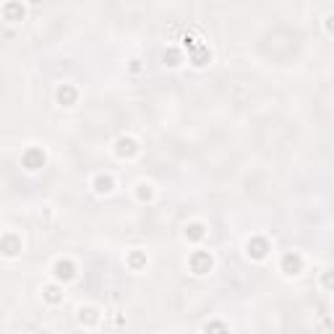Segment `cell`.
<instances>
[{
  "mask_svg": "<svg viewBox=\"0 0 334 334\" xmlns=\"http://www.w3.org/2000/svg\"><path fill=\"white\" fill-rule=\"evenodd\" d=\"M188 264H191V272H194V274L212 272V256H209L206 250H196V253L188 258Z\"/></svg>",
  "mask_w": 334,
  "mask_h": 334,
  "instance_id": "6da1fadb",
  "label": "cell"
},
{
  "mask_svg": "<svg viewBox=\"0 0 334 334\" xmlns=\"http://www.w3.org/2000/svg\"><path fill=\"white\" fill-rule=\"evenodd\" d=\"M246 250H248V256L250 258H256V261H261V258L269 253V243H266L264 238H250L248 243H246Z\"/></svg>",
  "mask_w": 334,
  "mask_h": 334,
  "instance_id": "7a4b0ae2",
  "label": "cell"
},
{
  "mask_svg": "<svg viewBox=\"0 0 334 334\" xmlns=\"http://www.w3.org/2000/svg\"><path fill=\"white\" fill-rule=\"evenodd\" d=\"M19 250H21V240L16 238V235H3V238H0V253L16 256Z\"/></svg>",
  "mask_w": 334,
  "mask_h": 334,
  "instance_id": "3957f363",
  "label": "cell"
},
{
  "mask_svg": "<svg viewBox=\"0 0 334 334\" xmlns=\"http://www.w3.org/2000/svg\"><path fill=\"white\" fill-rule=\"evenodd\" d=\"M42 165H45V154H42V149H29V152L24 154V167H27V170H39Z\"/></svg>",
  "mask_w": 334,
  "mask_h": 334,
  "instance_id": "277c9868",
  "label": "cell"
},
{
  "mask_svg": "<svg viewBox=\"0 0 334 334\" xmlns=\"http://www.w3.org/2000/svg\"><path fill=\"white\" fill-rule=\"evenodd\" d=\"M57 102H60L63 107H71L73 102H76V89H73L71 84H63V86L57 89Z\"/></svg>",
  "mask_w": 334,
  "mask_h": 334,
  "instance_id": "5b68a950",
  "label": "cell"
},
{
  "mask_svg": "<svg viewBox=\"0 0 334 334\" xmlns=\"http://www.w3.org/2000/svg\"><path fill=\"white\" fill-rule=\"evenodd\" d=\"M282 269H285V274H298L300 269H303V261H300L298 253H287L285 258H282Z\"/></svg>",
  "mask_w": 334,
  "mask_h": 334,
  "instance_id": "8992f818",
  "label": "cell"
},
{
  "mask_svg": "<svg viewBox=\"0 0 334 334\" xmlns=\"http://www.w3.org/2000/svg\"><path fill=\"white\" fill-rule=\"evenodd\" d=\"M55 277L63 279V282H68V279L76 277V269H73L71 261H57V264H55Z\"/></svg>",
  "mask_w": 334,
  "mask_h": 334,
  "instance_id": "52a82bcc",
  "label": "cell"
},
{
  "mask_svg": "<svg viewBox=\"0 0 334 334\" xmlns=\"http://www.w3.org/2000/svg\"><path fill=\"white\" fill-rule=\"evenodd\" d=\"M115 152H118V157H133L139 152V146L133 139H118V149Z\"/></svg>",
  "mask_w": 334,
  "mask_h": 334,
  "instance_id": "ba28073f",
  "label": "cell"
},
{
  "mask_svg": "<svg viewBox=\"0 0 334 334\" xmlns=\"http://www.w3.org/2000/svg\"><path fill=\"white\" fill-rule=\"evenodd\" d=\"M45 300H47V303H60V300H63V290L55 287V285H47L45 287Z\"/></svg>",
  "mask_w": 334,
  "mask_h": 334,
  "instance_id": "9c48e42d",
  "label": "cell"
},
{
  "mask_svg": "<svg viewBox=\"0 0 334 334\" xmlns=\"http://www.w3.org/2000/svg\"><path fill=\"white\" fill-rule=\"evenodd\" d=\"M3 13H5L8 21H13V19H21V16H24V8H21L19 3H8V5L3 8Z\"/></svg>",
  "mask_w": 334,
  "mask_h": 334,
  "instance_id": "30bf717a",
  "label": "cell"
},
{
  "mask_svg": "<svg viewBox=\"0 0 334 334\" xmlns=\"http://www.w3.org/2000/svg\"><path fill=\"white\" fill-rule=\"evenodd\" d=\"M94 186H97L99 194H110V191H112V178H107V175H99V178L94 180Z\"/></svg>",
  "mask_w": 334,
  "mask_h": 334,
  "instance_id": "8fae6325",
  "label": "cell"
},
{
  "mask_svg": "<svg viewBox=\"0 0 334 334\" xmlns=\"http://www.w3.org/2000/svg\"><path fill=\"white\" fill-rule=\"evenodd\" d=\"M186 238L188 240H201L204 238V227H201V224H188V227H186Z\"/></svg>",
  "mask_w": 334,
  "mask_h": 334,
  "instance_id": "7c38bea8",
  "label": "cell"
},
{
  "mask_svg": "<svg viewBox=\"0 0 334 334\" xmlns=\"http://www.w3.org/2000/svg\"><path fill=\"white\" fill-rule=\"evenodd\" d=\"M79 321L84 324V321H86V324H94L97 321V311H94V308H81V311H79Z\"/></svg>",
  "mask_w": 334,
  "mask_h": 334,
  "instance_id": "4fadbf2b",
  "label": "cell"
},
{
  "mask_svg": "<svg viewBox=\"0 0 334 334\" xmlns=\"http://www.w3.org/2000/svg\"><path fill=\"white\" fill-rule=\"evenodd\" d=\"M136 188H139L136 196L141 198V201H149V198H152V186H146V183H139Z\"/></svg>",
  "mask_w": 334,
  "mask_h": 334,
  "instance_id": "5bb4252c",
  "label": "cell"
},
{
  "mask_svg": "<svg viewBox=\"0 0 334 334\" xmlns=\"http://www.w3.org/2000/svg\"><path fill=\"white\" fill-rule=\"evenodd\" d=\"M204 332H206V334H227V329H224V324H220V321H212V324H206V327H204Z\"/></svg>",
  "mask_w": 334,
  "mask_h": 334,
  "instance_id": "9a60e30c",
  "label": "cell"
},
{
  "mask_svg": "<svg viewBox=\"0 0 334 334\" xmlns=\"http://www.w3.org/2000/svg\"><path fill=\"white\" fill-rule=\"evenodd\" d=\"M128 264L133 266V269H141V266L146 264V258H144V253H139V250H136V253H131V258H128Z\"/></svg>",
  "mask_w": 334,
  "mask_h": 334,
  "instance_id": "2e32d148",
  "label": "cell"
},
{
  "mask_svg": "<svg viewBox=\"0 0 334 334\" xmlns=\"http://www.w3.org/2000/svg\"><path fill=\"white\" fill-rule=\"evenodd\" d=\"M165 63H167V65H178V53H175V50L165 53Z\"/></svg>",
  "mask_w": 334,
  "mask_h": 334,
  "instance_id": "e0dca14e",
  "label": "cell"
}]
</instances>
